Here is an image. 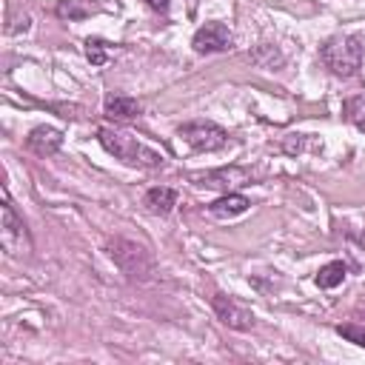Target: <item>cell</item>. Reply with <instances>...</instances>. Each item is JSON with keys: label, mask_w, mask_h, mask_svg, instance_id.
I'll list each match as a JSON object with an SVG mask.
<instances>
[{"label": "cell", "mask_w": 365, "mask_h": 365, "mask_svg": "<svg viewBox=\"0 0 365 365\" xmlns=\"http://www.w3.org/2000/svg\"><path fill=\"white\" fill-rule=\"evenodd\" d=\"M140 111H143V106L134 100V97H125V94H111V97H106V117H111V120H134V117H140Z\"/></svg>", "instance_id": "8fae6325"}, {"label": "cell", "mask_w": 365, "mask_h": 365, "mask_svg": "<svg viewBox=\"0 0 365 365\" xmlns=\"http://www.w3.org/2000/svg\"><path fill=\"white\" fill-rule=\"evenodd\" d=\"M86 57L91 60V66H103L108 60V43H103V40H86Z\"/></svg>", "instance_id": "2e32d148"}, {"label": "cell", "mask_w": 365, "mask_h": 365, "mask_svg": "<svg viewBox=\"0 0 365 365\" xmlns=\"http://www.w3.org/2000/svg\"><path fill=\"white\" fill-rule=\"evenodd\" d=\"M194 51L197 54H214V51H225L231 46V31L225 23H205L194 31V40H191Z\"/></svg>", "instance_id": "ba28073f"}, {"label": "cell", "mask_w": 365, "mask_h": 365, "mask_svg": "<svg viewBox=\"0 0 365 365\" xmlns=\"http://www.w3.org/2000/svg\"><path fill=\"white\" fill-rule=\"evenodd\" d=\"M97 11L94 0H60L57 3V17L63 20H86Z\"/></svg>", "instance_id": "4fadbf2b"}, {"label": "cell", "mask_w": 365, "mask_h": 365, "mask_svg": "<svg viewBox=\"0 0 365 365\" xmlns=\"http://www.w3.org/2000/svg\"><path fill=\"white\" fill-rule=\"evenodd\" d=\"M191 182L197 185H205V188H222V191H237L242 185H251L254 174L242 165H222V168H214V171H197V174H188Z\"/></svg>", "instance_id": "8992f818"}, {"label": "cell", "mask_w": 365, "mask_h": 365, "mask_svg": "<svg viewBox=\"0 0 365 365\" xmlns=\"http://www.w3.org/2000/svg\"><path fill=\"white\" fill-rule=\"evenodd\" d=\"M211 308L217 314V319L234 331H248L254 325V314L248 308H242L234 297H225V294H214L211 297Z\"/></svg>", "instance_id": "52a82bcc"}, {"label": "cell", "mask_w": 365, "mask_h": 365, "mask_svg": "<svg viewBox=\"0 0 365 365\" xmlns=\"http://www.w3.org/2000/svg\"><path fill=\"white\" fill-rule=\"evenodd\" d=\"M29 23H31V20H29V14H23V17H11V20H9V26H6V31H9V34L26 31V29H29Z\"/></svg>", "instance_id": "ac0fdd59"}, {"label": "cell", "mask_w": 365, "mask_h": 365, "mask_svg": "<svg viewBox=\"0 0 365 365\" xmlns=\"http://www.w3.org/2000/svg\"><path fill=\"white\" fill-rule=\"evenodd\" d=\"M248 205H251L248 197H242V194H237V191H225L220 200H214V202L208 205V211H211V217H217V220H231V217L245 214Z\"/></svg>", "instance_id": "30bf717a"}, {"label": "cell", "mask_w": 365, "mask_h": 365, "mask_svg": "<svg viewBox=\"0 0 365 365\" xmlns=\"http://www.w3.org/2000/svg\"><path fill=\"white\" fill-rule=\"evenodd\" d=\"M145 205H148V211H151V214L165 217V214L177 205V191H174V188H168V185H154V188H148V191H145Z\"/></svg>", "instance_id": "7c38bea8"}, {"label": "cell", "mask_w": 365, "mask_h": 365, "mask_svg": "<svg viewBox=\"0 0 365 365\" xmlns=\"http://www.w3.org/2000/svg\"><path fill=\"white\" fill-rule=\"evenodd\" d=\"M319 57L336 77H354L362 66V37L359 34H334L319 48Z\"/></svg>", "instance_id": "3957f363"}, {"label": "cell", "mask_w": 365, "mask_h": 365, "mask_svg": "<svg viewBox=\"0 0 365 365\" xmlns=\"http://www.w3.org/2000/svg\"><path fill=\"white\" fill-rule=\"evenodd\" d=\"M345 274H348V268L342 262H328L317 271V285L319 288H336L345 279Z\"/></svg>", "instance_id": "9a60e30c"}, {"label": "cell", "mask_w": 365, "mask_h": 365, "mask_svg": "<svg viewBox=\"0 0 365 365\" xmlns=\"http://www.w3.org/2000/svg\"><path fill=\"white\" fill-rule=\"evenodd\" d=\"M29 148L34 151V154H40V157H51V154H57L60 151V145H63V134L57 131V128H51V125H37L31 134H29Z\"/></svg>", "instance_id": "9c48e42d"}, {"label": "cell", "mask_w": 365, "mask_h": 365, "mask_svg": "<svg viewBox=\"0 0 365 365\" xmlns=\"http://www.w3.org/2000/svg\"><path fill=\"white\" fill-rule=\"evenodd\" d=\"M100 143L108 154H114L117 160L128 163V165H140V168H160L163 165V154L154 151L151 145L140 143L134 134L120 131V128H100Z\"/></svg>", "instance_id": "6da1fadb"}, {"label": "cell", "mask_w": 365, "mask_h": 365, "mask_svg": "<svg viewBox=\"0 0 365 365\" xmlns=\"http://www.w3.org/2000/svg\"><path fill=\"white\" fill-rule=\"evenodd\" d=\"M339 334H342L345 339L356 342V345H365V331H362V328H356V325H339Z\"/></svg>", "instance_id": "e0dca14e"}, {"label": "cell", "mask_w": 365, "mask_h": 365, "mask_svg": "<svg viewBox=\"0 0 365 365\" xmlns=\"http://www.w3.org/2000/svg\"><path fill=\"white\" fill-rule=\"evenodd\" d=\"M106 251L108 257L114 259V265L131 279V282H148L157 271L154 265V257L148 254L145 245H137L134 240H123V237H114L106 242Z\"/></svg>", "instance_id": "7a4b0ae2"}, {"label": "cell", "mask_w": 365, "mask_h": 365, "mask_svg": "<svg viewBox=\"0 0 365 365\" xmlns=\"http://www.w3.org/2000/svg\"><path fill=\"white\" fill-rule=\"evenodd\" d=\"M145 3H148L154 11H165V9H168V0H145Z\"/></svg>", "instance_id": "d6986e66"}, {"label": "cell", "mask_w": 365, "mask_h": 365, "mask_svg": "<svg viewBox=\"0 0 365 365\" xmlns=\"http://www.w3.org/2000/svg\"><path fill=\"white\" fill-rule=\"evenodd\" d=\"M342 114H345V120H348L351 125H356L359 131H365V91L348 97L345 106H342Z\"/></svg>", "instance_id": "5bb4252c"}, {"label": "cell", "mask_w": 365, "mask_h": 365, "mask_svg": "<svg viewBox=\"0 0 365 365\" xmlns=\"http://www.w3.org/2000/svg\"><path fill=\"white\" fill-rule=\"evenodd\" d=\"M0 245L14 259H23L31 254V240H29L26 222L17 217L9 197H3V202H0Z\"/></svg>", "instance_id": "277c9868"}, {"label": "cell", "mask_w": 365, "mask_h": 365, "mask_svg": "<svg viewBox=\"0 0 365 365\" xmlns=\"http://www.w3.org/2000/svg\"><path fill=\"white\" fill-rule=\"evenodd\" d=\"M180 137L194 148V151H220L228 145V131L220 128L217 123L208 120H197V123H185L180 128Z\"/></svg>", "instance_id": "5b68a950"}]
</instances>
